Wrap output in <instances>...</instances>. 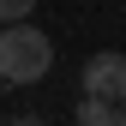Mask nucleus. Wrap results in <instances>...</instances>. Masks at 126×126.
Returning a JSON list of instances; mask_svg holds the SVG:
<instances>
[{
	"mask_svg": "<svg viewBox=\"0 0 126 126\" xmlns=\"http://www.w3.org/2000/svg\"><path fill=\"white\" fill-rule=\"evenodd\" d=\"M78 90H84V96H102V102H126V54L120 48L90 54L84 72H78Z\"/></svg>",
	"mask_w": 126,
	"mask_h": 126,
	"instance_id": "nucleus-2",
	"label": "nucleus"
},
{
	"mask_svg": "<svg viewBox=\"0 0 126 126\" xmlns=\"http://www.w3.org/2000/svg\"><path fill=\"white\" fill-rule=\"evenodd\" d=\"M36 12V0H0V24H24Z\"/></svg>",
	"mask_w": 126,
	"mask_h": 126,
	"instance_id": "nucleus-4",
	"label": "nucleus"
},
{
	"mask_svg": "<svg viewBox=\"0 0 126 126\" xmlns=\"http://www.w3.org/2000/svg\"><path fill=\"white\" fill-rule=\"evenodd\" d=\"M0 126H6V114H0Z\"/></svg>",
	"mask_w": 126,
	"mask_h": 126,
	"instance_id": "nucleus-7",
	"label": "nucleus"
},
{
	"mask_svg": "<svg viewBox=\"0 0 126 126\" xmlns=\"http://www.w3.org/2000/svg\"><path fill=\"white\" fill-rule=\"evenodd\" d=\"M78 114V126H114V114H120V102H102V96H84L72 108Z\"/></svg>",
	"mask_w": 126,
	"mask_h": 126,
	"instance_id": "nucleus-3",
	"label": "nucleus"
},
{
	"mask_svg": "<svg viewBox=\"0 0 126 126\" xmlns=\"http://www.w3.org/2000/svg\"><path fill=\"white\" fill-rule=\"evenodd\" d=\"M114 126H126V108H120V114H114Z\"/></svg>",
	"mask_w": 126,
	"mask_h": 126,
	"instance_id": "nucleus-6",
	"label": "nucleus"
},
{
	"mask_svg": "<svg viewBox=\"0 0 126 126\" xmlns=\"http://www.w3.org/2000/svg\"><path fill=\"white\" fill-rule=\"evenodd\" d=\"M54 72V42L36 24H0V84H42Z\"/></svg>",
	"mask_w": 126,
	"mask_h": 126,
	"instance_id": "nucleus-1",
	"label": "nucleus"
},
{
	"mask_svg": "<svg viewBox=\"0 0 126 126\" xmlns=\"http://www.w3.org/2000/svg\"><path fill=\"white\" fill-rule=\"evenodd\" d=\"M6 126H48V120H42V114H12Z\"/></svg>",
	"mask_w": 126,
	"mask_h": 126,
	"instance_id": "nucleus-5",
	"label": "nucleus"
}]
</instances>
